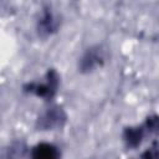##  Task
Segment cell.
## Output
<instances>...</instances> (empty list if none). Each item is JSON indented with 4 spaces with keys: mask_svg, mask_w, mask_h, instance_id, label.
Listing matches in <instances>:
<instances>
[{
    "mask_svg": "<svg viewBox=\"0 0 159 159\" xmlns=\"http://www.w3.org/2000/svg\"><path fill=\"white\" fill-rule=\"evenodd\" d=\"M159 134V116L153 114L145 118L139 125L125 127L122 133V139L127 149H137L148 137Z\"/></svg>",
    "mask_w": 159,
    "mask_h": 159,
    "instance_id": "cell-1",
    "label": "cell"
},
{
    "mask_svg": "<svg viewBox=\"0 0 159 159\" xmlns=\"http://www.w3.org/2000/svg\"><path fill=\"white\" fill-rule=\"evenodd\" d=\"M60 86V75L55 68H48L42 81L27 82L22 86L24 92L35 94L39 98H42L46 102L53 99L58 91Z\"/></svg>",
    "mask_w": 159,
    "mask_h": 159,
    "instance_id": "cell-2",
    "label": "cell"
},
{
    "mask_svg": "<svg viewBox=\"0 0 159 159\" xmlns=\"http://www.w3.org/2000/svg\"><path fill=\"white\" fill-rule=\"evenodd\" d=\"M67 120V114L60 106H50L42 111L36 119L37 130H53L62 128Z\"/></svg>",
    "mask_w": 159,
    "mask_h": 159,
    "instance_id": "cell-3",
    "label": "cell"
},
{
    "mask_svg": "<svg viewBox=\"0 0 159 159\" xmlns=\"http://www.w3.org/2000/svg\"><path fill=\"white\" fill-rule=\"evenodd\" d=\"M106 60L104 50L101 45L88 47L78 61V71L82 73H89L98 67H102Z\"/></svg>",
    "mask_w": 159,
    "mask_h": 159,
    "instance_id": "cell-4",
    "label": "cell"
},
{
    "mask_svg": "<svg viewBox=\"0 0 159 159\" xmlns=\"http://www.w3.org/2000/svg\"><path fill=\"white\" fill-rule=\"evenodd\" d=\"M61 25L60 16L51 9V6L45 5L41 12V16L39 17L37 21V35L42 39H46L55 32H57L58 27Z\"/></svg>",
    "mask_w": 159,
    "mask_h": 159,
    "instance_id": "cell-5",
    "label": "cell"
},
{
    "mask_svg": "<svg viewBox=\"0 0 159 159\" xmlns=\"http://www.w3.org/2000/svg\"><path fill=\"white\" fill-rule=\"evenodd\" d=\"M30 159H61V152L57 145L41 142L31 148Z\"/></svg>",
    "mask_w": 159,
    "mask_h": 159,
    "instance_id": "cell-6",
    "label": "cell"
},
{
    "mask_svg": "<svg viewBox=\"0 0 159 159\" xmlns=\"http://www.w3.org/2000/svg\"><path fill=\"white\" fill-rule=\"evenodd\" d=\"M27 147L21 140H14L4 148L1 159H22L26 154Z\"/></svg>",
    "mask_w": 159,
    "mask_h": 159,
    "instance_id": "cell-7",
    "label": "cell"
},
{
    "mask_svg": "<svg viewBox=\"0 0 159 159\" xmlns=\"http://www.w3.org/2000/svg\"><path fill=\"white\" fill-rule=\"evenodd\" d=\"M138 159H159V143L154 140L152 145L139 155Z\"/></svg>",
    "mask_w": 159,
    "mask_h": 159,
    "instance_id": "cell-8",
    "label": "cell"
}]
</instances>
